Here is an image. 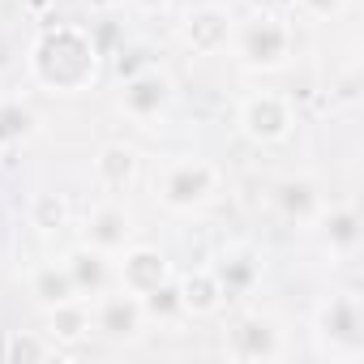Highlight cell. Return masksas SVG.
I'll return each instance as SVG.
<instances>
[{"label": "cell", "instance_id": "cell-1", "mask_svg": "<svg viewBox=\"0 0 364 364\" xmlns=\"http://www.w3.org/2000/svg\"><path fill=\"white\" fill-rule=\"evenodd\" d=\"M103 48L90 26L82 22H52L35 35L26 52V73L43 95L77 99L103 82Z\"/></svg>", "mask_w": 364, "mask_h": 364}, {"label": "cell", "instance_id": "cell-2", "mask_svg": "<svg viewBox=\"0 0 364 364\" xmlns=\"http://www.w3.org/2000/svg\"><path fill=\"white\" fill-rule=\"evenodd\" d=\"M228 52H232V60L245 73L270 77V73H283L291 65V56H296V31L274 9H249L245 18L232 22Z\"/></svg>", "mask_w": 364, "mask_h": 364}, {"label": "cell", "instance_id": "cell-3", "mask_svg": "<svg viewBox=\"0 0 364 364\" xmlns=\"http://www.w3.org/2000/svg\"><path fill=\"white\" fill-rule=\"evenodd\" d=\"M223 189V171L210 159L180 154L154 176V202L167 215H202Z\"/></svg>", "mask_w": 364, "mask_h": 364}, {"label": "cell", "instance_id": "cell-4", "mask_svg": "<svg viewBox=\"0 0 364 364\" xmlns=\"http://www.w3.org/2000/svg\"><path fill=\"white\" fill-rule=\"evenodd\" d=\"M313 351L338 364H355L364 355V304L355 291H330L313 309Z\"/></svg>", "mask_w": 364, "mask_h": 364}, {"label": "cell", "instance_id": "cell-5", "mask_svg": "<svg viewBox=\"0 0 364 364\" xmlns=\"http://www.w3.org/2000/svg\"><path fill=\"white\" fill-rule=\"evenodd\" d=\"M176 107V82L163 65H141L120 82L116 95V112L137 124V129H159L167 120V112Z\"/></svg>", "mask_w": 364, "mask_h": 364}, {"label": "cell", "instance_id": "cell-6", "mask_svg": "<svg viewBox=\"0 0 364 364\" xmlns=\"http://www.w3.org/2000/svg\"><path fill=\"white\" fill-rule=\"evenodd\" d=\"M236 129L253 146H283L296 133V103L283 90H253L236 107Z\"/></svg>", "mask_w": 364, "mask_h": 364}, {"label": "cell", "instance_id": "cell-7", "mask_svg": "<svg viewBox=\"0 0 364 364\" xmlns=\"http://www.w3.org/2000/svg\"><path fill=\"white\" fill-rule=\"evenodd\" d=\"M223 351H228V360H240V364H274L287 355V330L274 313L249 309L232 321Z\"/></svg>", "mask_w": 364, "mask_h": 364}, {"label": "cell", "instance_id": "cell-8", "mask_svg": "<svg viewBox=\"0 0 364 364\" xmlns=\"http://www.w3.org/2000/svg\"><path fill=\"white\" fill-rule=\"evenodd\" d=\"M232 9L219 5V0H206V5H193L185 18H180V43L193 56H219L228 52V39H232Z\"/></svg>", "mask_w": 364, "mask_h": 364}, {"label": "cell", "instance_id": "cell-9", "mask_svg": "<svg viewBox=\"0 0 364 364\" xmlns=\"http://www.w3.org/2000/svg\"><path fill=\"white\" fill-rule=\"evenodd\" d=\"M309 232L321 240V253L330 262H351L360 253V240H364V223H360V210L351 202H326Z\"/></svg>", "mask_w": 364, "mask_h": 364}, {"label": "cell", "instance_id": "cell-10", "mask_svg": "<svg viewBox=\"0 0 364 364\" xmlns=\"http://www.w3.org/2000/svg\"><path fill=\"white\" fill-rule=\"evenodd\" d=\"M112 262H116V287L129 291V296H137V300L176 274V270H171V257H167L159 245H141V240H133V245H129L120 257H112Z\"/></svg>", "mask_w": 364, "mask_h": 364}, {"label": "cell", "instance_id": "cell-11", "mask_svg": "<svg viewBox=\"0 0 364 364\" xmlns=\"http://www.w3.org/2000/svg\"><path fill=\"white\" fill-rule=\"evenodd\" d=\"M90 326L107 343H137L141 330H146L141 300L129 296V291H120V287H107L99 300H90Z\"/></svg>", "mask_w": 364, "mask_h": 364}, {"label": "cell", "instance_id": "cell-12", "mask_svg": "<svg viewBox=\"0 0 364 364\" xmlns=\"http://www.w3.org/2000/svg\"><path fill=\"white\" fill-rule=\"evenodd\" d=\"M133 240H137V219L120 202H99L82 219V245H90V249H99L107 257H120Z\"/></svg>", "mask_w": 364, "mask_h": 364}, {"label": "cell", "instance_id": "cell-13", "mask_svg": "<svg viewBox=\"0 0 364 364\" xmlns=\"http://www.w3.org/2000/svg\"><path fill=\"white\" fill-rule=\"evenodd\" d=\"M210 270L223 287V300H240V296H253L262 274H266V262L253 245H228L223 253L210 257Z\"/></svg>", "mask_w": 364, "mask_h": 364}, {"label": "cell", "instance_id": "cell-14", "mask_svg": "<svg viewBox=\"0 0 364 364\" xmlns=\"http://www.w3.org/2000/svg\"><path fill=\"white\" fill-rule=\"evenodd\" d=\"M270 202H274V210L287 219V223H296V228H313V219L321 215V206H326V193H321V185L313 176H283L279 185H274V193H270Z\"/></svg>", "mask_w": 364, "mask_h": 364}, {"label": "cell", "instance_id": "cell-15", "mask_svg": "<svg viewBox=\"0 0 364 364\" xmlns=\"http://www.w3.org/2000/svg\"><path fill=\"white\" fill-rule=\"evenodd\" d=\"M60 262H65V270H69V279H73V287H77L82 300H99L107 287H116V266H112V257L99 253V249H90V245H82V240H77Z\"/></svg>", "mask_w": 364, "mask_h": 364}, {"label": "cell", "instance_id": "cell-16", "mask_svg": "<svg viewBox=\"0 0 364 364\" xmlns=\"http://www.w3.org/2000/svg\"><path fill=\"white\" fill-rule=\"evenodd\" d=\"M95 185L107 189V193H129L141 176V154L129 146V141H103L95 150Z\"/></svg>", "mask_w": 364, "mask_h": 364}, {"label": "cell", "instance_id": "cell-17", "mask_svg": "<svg viewBox=\"0 0 364 364\" xmlns=\"http://www.w3.org/2000/svg\"><path fill=\"white\" fill-rule=\"evenodd\" d=\"M176 283H180V304H185V317H193V321L215 317L228 304L223 300V287H219V279L210 270V262L206 266H189L185 274H176Z\"/></svg>", "mask_w": 364, "mask_h": 364}, {"label": "cell", "instance_id": "cell-18", "mask_svg": "<svg viewBox=\"0 0 364 364\" xmlns=\"http://www.w3.org/2000/svg\"><path fill=\"white\" fill-rule=\"evenodd\" d=\"M26 291H31L35 309H43V313L82 300L77 287H73V279H69V270H65V262H39V266L26 274Z\"/></svg>", "mask_w": 364, "mask_h": 364}, {"label": "cell", "instance_id": "cell-19", "mask_svg": "<svg viewBox=\"0 0 364 364\" xmlns=\"http://www.w3.org/2000/svg\"><path fill=\"white\" fill-rule=\"evenodd\" d=\"M35 137H39V112L22 95L0 99V154H5V150H22Z\"/></svg>", "mask_w": 364, "mask_h": 364}, {"label": "cell", "instance_id": "cell-20", "mask_svg": "<svg viewBox=\"0 0 364 364\" xmlns=\"http://www.w3.org/2000/svg\"><path fill=\"white\" fill-rule=\"evenodd\" d=\"M90 309L86 300H73V304H60V309H48V338L65 351V347H77L82 338H90Z\"/></svg>", "mask_w": 364, "mask_h": 364}, {"label": "cell", "instance_id": "cell-21", "mask_svg": "<svg viewBox=\"0 0 364 364\" xmlns=\"http://www.w3.org/2000/svg\"><path fill=\"white\" fill-rule=\"evenodd\" d=\"M69 202H65V193H56V189H39L31 202H26V223L35 228V232H43V236H52V232H65L69 228Z\"/></svg>", "mask_w": 364, "mask_h": 364}, {"label": "cell", "instance_id": "cell-22", "mask_svg": "<svg viewBox=\"0 0 364 364\" xmlns=\"http://www.w3.org/2000/svg\"><path fill=\"white\" fill-rule=\"evenodd\" d=\"M141 313H146V321H159V326L189 321V317H185V304H180V283H176V274H171L167 283H159L154 291L141 296Z\"/></svg>", "mask_w": 364, "mask_h": 364}, {"label": "cell", "instance_id": "cell-23", "mask_svg": "<svg viewBox=\"0 0 364 364\" xmlns=\"http://www.w3.org/2000/svg\"><path fill=\"white\" fill-rule=\"evenodd\" d=\"M0 355L26 364V360H52V355H60V347L43 330H9L5 338H0Z\"/></svg>", "mask_w": 364, "mask_h": 364}, {"label": "cell", "instance_id": "cell-24", "mask_svg": "<svg viewBox=\"0 0 364 364\" xmlns=\"http://www.w3.org/2000/svg\"><path fill=\"white\" fill-rule=\"evenodd\" d=\"M296 9H300L309 22H338V18L351 9V0H296Z\"/></svg>", "mask_w": 364, "mask_h": 364}, {"label": "cell", "instance_id": "cell-25", "mask_svg": "<svg viewBox=\"0 0 364 364\" xmlns=\"http://www.w3.org/2000/svg\"><path fill=\"white\" fill-rule=\"evenodd\" d=\"M133 9H137V14H146V18H159V14H167V9H171V0H133Z\"/></svg>", "mask_w": 364, "mask_h": 364}]
</instances>
